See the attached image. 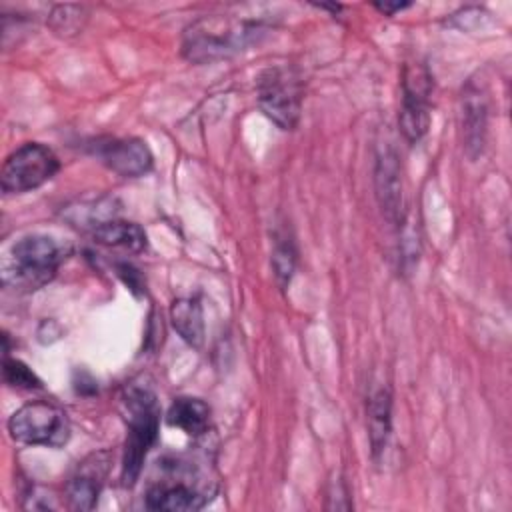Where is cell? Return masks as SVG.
<instances>
[{"label":"cell","instance_id":"1","mask_svg":"<svg viewBox=\"0 0 512 512\" xmlns=\"http://www.w3.org/2000/svg\"><path fill=\"white\" fill-rule=\"evenodd\" d=\"M66 256L68 248L52 236L20 238L2 258V284L16 292H36L52 282Z\"/></svg>","mask_w":512,"mask_h":512},{"label":"cell","instance_id":"2","mask_svg":"<svg viewBox=\"0 0 512 512\" xmlns=\"http://www.w3.org/2000/svg\"><path fill=\"white\" fill-rule=\"evenodd\" d=\"M262 22L230 16H204L192 22L184 32L182 52L192 62H212L244 50L258 34Z\"/></svg>","mask_w":512,"mask_h":512},{"label":"cell","instance_id":"3","mask_svg":"<svg viewBox=\"0 0 512 512\" xmlns=\"http://www.w3.org/2000/svg\"><path fill=\"white\" fill-rule=\"evenodd\" d=\"M124 408L128 420V436L122 458V484L134 486L148 450L158 440L160 408L154 392L140 386H130L124 392Z\"/></svg>","mask_w":512,"mask_h":512},{"label":"cell","instance_id":"4","mask_svg":"<svg viewBox=\"0 0 512 512\" xmlns=\"http://www.w3.org/2000/svg\"><path fill=\"white\" fill-rule=\"evenodd\" d=\"M8 432L14 442L24 446L60 448L70 438L66 414L44 400L20 406L8 420Z\"/></svg>","mask_w":512,"mask_h":512},{"label":"cell","instance_id":"5","mask_svg":"<svg viewBox=\"0 0 512 512\" xmlns=\"http://www.w3.org/2000/svg\"><path fill=\"white\" fill-rule=\"evenodd\" d=\"M260 110L282 130L296 128L302 112V84L288 66L266 68L256 84Z\"/></svg>","mask_w":512,"mask_h":512},{"label":"cell","instance_id":"6","mask_svg":"<svg viewBox=\"0 0 512 512\" xmlns=\"http://www.w3.org/2000/svg\"><path fill=\"white\" fill-rule=\"evenodd\" d=\"M60 168L56 154L38 142H26L16 148L2 166V190L6 194L30 192L48 182Z\"/></svg>","mask_w":512,"mask_h":512},{"label":"cell","instance_id":"7","mask_svg":"<svg viewBox=\"0 0 512 512\" xmlns=\"http://www.w3.org/2000/svg\"><path fill=\"white\" fill-rule=\"evenodd\" d=\"M432 76L422 64H408L402 76V108L398 126L410 144H416L430 126Z\"/></svg>","mask_w":512,"mask_h":512},{"label":"cell","instance_id":"8","mask_svg":"<svg viewBox=\"0 0 512 512\" xmlns=\"http://www.w3.org/2000/svg\"><path fill=\"white\" fill-rule=\"evenodd\" d=\"M94 154L100 162L124 178H138L150 172L152 152L140 138H106L98 140Z\"/></svg>","mask_w":512,"mask_h":512},{"label":"cell","instance_id":"9","mask_svg":"<svg viewBox=\"0 0 512 512\" xmlns=\"http://www.w3.org/2000/svg\"><path fill=\"white\" fill-rule=\"evenodd\" d=\"M110 454L94 452L78 462L66 482V500L72 510H92L108 476Z\"/></svg>","mask_w":512,"mask_h":512},{"label":"cell","instance_id":"10","mask_svg":"<svg viewBox=\"0 0 512 512\" xmlns=\"http://www.w3.org/2000/svg\"><path fill=\"white\" fill-rule=\"evenodd\" d=\"M374 186L376 198L384 218L392 224L402 222V178H400V160L396 150L390 144H384L376 152L374 166Z\"/></svg>","mask_w":512,"mask_h":512},{"label":"cell","instance_id":"11","mask_svg":"<svg viewBox=\"0 0 512 512\" xmlns=\"http://www.w3.org/2000/svg\"><path fill=\"white\" fill-rule=\"evenodd\" d=\"M208 500L210 496L206 492L196 490L184 482H176V484L160 482L148 490L146 508L166 510V512H186V510L204 508Z\"/></svg>","mask_w":512,"mask_h":512},{"label":"cell","instance_id":"12","mask_svg":"<svg viewBox=\"0 0 512 512\" xmlns=\"http://www.w3.org/2000/svg\"><path fill=\"white\" fill-rule=\"evenodd\" d=\"M392 426V396L388 388H378L368 398V436L374 458H378L388 442Z\"/></svg>","mask_w":512,"mask_h":512},{"label":"cell","instance_id":"13","mask_svg":"<svg viewBox=\"0 0 512 512\" xmlns=\"http://www.w3.org/2000/svg\"><path fill=\"white\" fill-rule=\"evenodd\" d=\"M92 236L98 244L124 248L128 252H142L148 244L146 232L136 222L126 220H106L94 226Z\"/></svg>","mask_w":512,"mask_h":512},{"label":"cell","instance_id":"14","mask_svg":"<svg viewBox=\"0 0 512 512\" xmlns=\"http://www.w3.org/2000/svg\"><path fill=\"white\" fill-rule=\"evenodd\" d=\"M166 420L170 426L180 428L190 436H202L210 426V408L200 398L182 396L172 402Z\"/></svg>","mask_w":512,"mask_h":512},{"label":"cell","instance_id":"15","mask_svg":"<svg viewBox=\"0 0 512 512\" xmlns=\"http://www.w3.org/2000/svg\"><path fill=\"white\" fill-rule=\"evenodd\" d=\"M486 102L482 94L470 92L462 100V132H464V144L472 158H476L482 152L484 136H486Z\"/></svg>","mask_w":512,"mask_h":512},{"label":"cell","instance_id":"16","mask_svg":"<svg viewBox=\"0 0 512 512\" xmlns=\"http://www.w3.org/2000/svg\"><path fill=\"white\" fill-rule=\"evenodd\" d=\"M170 320L184 342L198 348L204 342V314L196 298H178L170 306Z\"/></svg>","mask_w":512,"mask_h":512},{"label":"cell","instance_id":"17","mask_svg":"<svg viewBox=\"0 0 512 512\" xmlns=\"http://www.w3.org/2000/svg\"><path fill=\"white\" fill-rule=\"evenodd\" d=\"M84 8L82 6H72V4H64V6H56L52 10V14L48 16V24L56 34L62 36H72L76 32L82 30L84 26Z\"/></svg>","mask_w":512,"mask_h":512},{"label":"cell","instance_id":"18","mask_svg":"<svg viewBox=\"0 0 512 512\" xmlns=\"http://www.w3.org/2000/svg\"><path fill=\"white\" fill-rule=\"evenodd\" d=\"M294 264H296V252L292 246V240L286 236H280L274 244L272 250V266L276 272V278L280 280L282 286H286L292 278L294 272Z\"/></svg>","mask_w":512,"mask_h":512},{"label":"cell","instance_id":"19","mask_svg":"<svg viewBox=\"0 0 512 512\" xmlns=\"http://www.w3.org/2000/svg\"><path fill=\"white\" fill-rule=\"evenodd\" d=\"M4 380H6V384H10L14 388H24V390L42 386L40 378L24 362L12 360L8 356L4 358Z\"/></svg>","mask_w":512,"mask_h":512},{"label":"cell","instance_id":"20","mask_svg":"<svg viewBox=\"0 0 512 512\" xmlns=\"http://www.w3.org/2000/svg\"><path fill=\"white\" fill-rule=\"evenodd\" d=\"M374 8L380 10V12L386 14V16H392V14H396V12L404 10V8H408V4H406V2H394V4H392V2H376Z\"/></svg>","mask_w":512,"mask_h":512}]
</instances>
